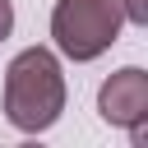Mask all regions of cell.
<instances>
[{"label":"cell","instance_id":"cell-3","mask_svg":"<svg viewBox=\"0 0 148 148\" xmlns=\"http://www.w3.org/2000/svg\"><path fill=\"white\" fill-rule=\"evenodd\" d=\"M97 116L106 125H120V130H134L148 120V74L139 65H125L116 69L102 88H97Z\"/></svg>","mask_w":148,"mask_h":148},{"label":"cell","instance_id":"cell-5","mask_svg":"<svg viewBox=\"0 0 148 148\" xmlns=\"http://www.w3.org/2000/svg\"><path fill=\"white\" fill-rule=\"evenodd\" d=\"M9 32H14V5H9V0H0V42H5Z\"/></svg>","mask_w":148,"mask_h":148},{"label":"cell","instance_id":"cell-4","mask_svg":"<svg viewBox=\"0 0 148 148\" xmlns=\"http://www.w3.org/2000/svg\"><path fill=\"white\" fill-rule=\"evenodd\" d=\"M120 5V14H125V23H148V0H116Z\"/></svg>","mask_w":148,"mask_h":148},{"label":"cell","instance_id":"cell-2","mask_svg":"<svg viewBox=\"0 0 148 148\" xmlns=\"http://www.w3.org/2000/svg\"><path fill=\"white\" fill-rule=\"evenodd\" d=\"M125 14L116 0H56L51 9V42L65 60L88 65L116 46Z\"/></svg>","mask_w":148,"mask_h":148},{"label":"cell","instance_id":"cell-1","mask_svg":"<svg viewBox=\"0 0 148 148\" xmlns=\"http://www.w3.org/2000/svg\"><path fill=\"white\" fill-rule=\"evenodd\" d=\"M65 69L51 46H23L5 65V120L23 134H42L65 111Z\"/></svg>","mask_w":148,"mask_h":148}]
</instances>
